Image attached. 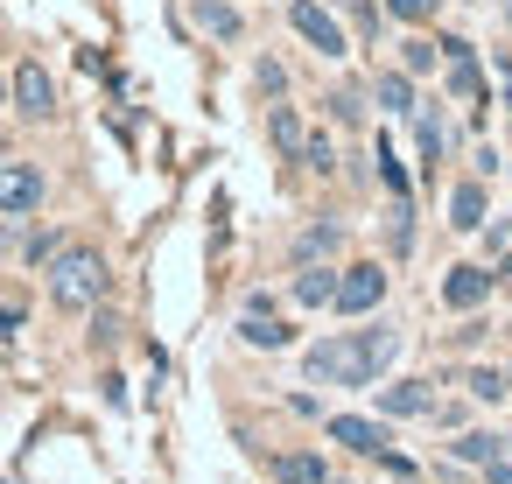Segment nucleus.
<instances>
[{"mask_svg": "<svg viewBox=\"0 0 512 484\" xmlns=\"http://www.w3.org/2000/svg\"><path fill=\"white\" fill-rule=\"evenodd\" d=\"M379 183H386L393 197H407V169L393 162V148H379Z\"/></svg>", "mask_w": 512, "mask_h": 484, "instance_id": "nucleus-25", "label": "nucleus"}, {"mask_svg": "<svg viewBox=\"0 0 512 484\" xmlns=\"http://www.w3.org/2000/svg\"><path fill=\"white\" fill-rule=\"evenodd\" d=\"M505 456H512V435H505Z\"/></svg>", "mask_w": 512, "mask_h": 484, "instance_id": "nucleus-33", "label": "nucleus"}, {"mask_svg": "<svg viewBox=\"0 0 512 484\" xmlns=\"http://www.w3.org/2000/svg\"><path fill=\"white\" fill-rule=\"evenodd\" d=\"M36 204H43V169H36V162H0V211L22 218V211H36Z\"/></svg>", "mask_w": 512, "mask_h": 484, "instance_id": "nucleus-5", "label": "nucleus"}, {"mask_svg": "<svg viewBox=\"0 0 512 484\" xmlns=\"http://www.w3.org/2000/svg\"><path fill=\"white\" fill-rule=\"evenodd\" d=\"M484 218H491L484 183H456V190H449V225H456V232H484Z\"/></svg>", "mask_w": 512, "mask_h": 484, "instance_id": "nucleus-11", "label": "nucleus"}, {"mask_svg": "<svg viewBox=\"0 0 512 484\" xmlns=\"http://www.w3.org/2000/svg\"><path fill=\"white\" fill-rule=\"evenodd\" d=\"M253 78H260V85H267V92H281V85H288V71H281V64H274V57H260V71H253Z\"/></svg>", "mask_w": 512, "mask_h": 484, "instance_id": "nucleus-29", "label": "nucleus"}, {"mask_svg": "<svg viewBox=\"0 0 512 484\" xmlns=\"http://www.w3.org/2000/svg\"><path fill=\"white\" fill-rule=\"evenodd\" d=\"M449 449H456V463H477V470H484V463L505 449V435H491V428H470V435H456Z\"/></svg>", "mask_w": 512, "mask_h": 484, "instance_id": "nucleus-17", "label": "nucleus"}, {"mask_svg": "<svg viewBox=\"0 0 512 484\" xmlns=\"http://www.w3.org/2000/svg\"><path fill=\"white\" fill-rule=\"evenodd\" d=\"M372 99H379L386 113H414V78H407V71H379V78H372Z\"/></svg>", "mask_w": 512, "mask_h": 484, "instance_id": "nucleus-16", "label": "nucleus"}, {"mask_svg": "<svg viewBox=\"0 0 512 484\" xmlns=\"http://www.w3.org/2000/svg\"><path fill=\"white\" fill-rule=\"evenodd\" d=\"M484 253L505 260V253H512V225H484Z\"/></svg>", "mask_w": 512, "mask_h": 484, "instance_id": "nucleus-26", "label": "nucleus"}, {"mask_svg": "<svg viewBox=\"0 0 512 484\" xmlns=\"http://www.w3.org/2000/svg\"><path fill=\"white\" fill-rule=\"evenodd\" d=\"M190 22L211 36V43H239V8H232V0H190Z\"/></svg>", "mask_w": 512, "mask_h": 484, "instance_id": "nucleus-10", "label": "nucleus"}, {"mask_svg": "<svg viewBox=\"0 0 512 484\" xmlns=\"http://www.w3.org/2000/svg\"><path fill=\"white\" fill-rule=\"evenodd\" d=\"M267 134H274V148H281L288 162H302V148H309V127H302V113H295V106H274V113H267Z\"/></svg>", "mask_w": 512, "mask_h": 484, "instance_id": "nucleus-12", "label": "nucleus"}, {"mask_svg": "<svg viewBox=\"0 0 512 484\" xmlns=\"http://www.w3.org/2000/svg\"><path fill=\"white\" fill-rule=\"evenodd\" d=\"M379 414H393V421L435 414V393H428V379H393V386H379Z\"/></svg>", "mask_w": 512, "mask_h": 484, "instance_id": "nucleus-9", "label": "nucleus"}, {"mask_svg": "<svg viewBox=\"0 0 512 484\" xmlns=\"http://www.w3.org/2000/svg\"><path fill=\"white\" fill-rule=\"evenodd\" d=\"M15 106H22L29 120H50V113H57V85H50L43 64H22V71H15Z\"/></svg>", "mask_w": 512, "mask_h": 484, "instance_id": "nucleus-8", "label": "nucleus"}, {"mask_svg": "<svg viewBox=\"0 0 512 484\" xmlns=\"http://www.w3.org/2000/svg\"><path fill=\"white\" fill-rule=\"evenodd\" d=\"M463 386H470V400H505V393H512V379H505V372H491V365H477Z\"/></svg>", "mask_w": 512, "mask_h": 484, "instance_id": "nucleus-21", "label": "nucleus"}, {"mask_svg": "<svg viewBox=\"0 0 512 484\" xmlns=\"http://www.w3.org/2000/svg\"><path fill=\"white\" fill-rule=\"evenodd\" d=\"M449 64V92L463 99V106H477L484 99V78H477V57H442Z\"/></svg>", "mask_w": 512, "mask_h": 484, "instance_id": "nucleus-18", "label": "nucleus"}, {"mask_svg": "<svg viewBox=\"0 0 512 484\" xmlns=\"http://www.w3.org/2000/svg\"><path fill=\"white\" fill-rule=\"evenodd\" d=\"M57 253H64V232H36L29 239V267H50Z\"/></svg>", "mask_w": 512, "mask_h": 484, "instance_id": "nucleus-24", "label": "nucleus"}, {"mask_svg": "<svg viewBox=\"0 0 512 484\" xmlns=\"http://www.w3.org/2000/svg\"><path fill=\"white\" fill-rule=\"evenodd\" d=\"M498 281H505V295H512V253H505V260H498Z\"/></svg>", "mask_w": 512, "mask_h": 484, "instance_id": "nucleus-31", "label": "nucleus"}, {"mask_svg": "<svg viewBox=\"0 0 512 484\" xmlns=\"http://www.w3.org/2000/svg\"><path fill=\"white\" fill-rule=\"evenodd\" d=\"M491 288H498L491 267H449V274H442V302H449V309H484Z\"/></svg>", "mask_w": 512, "mask_h": 484, "instance_id": "nucleus-6", "label": "nucleus"}, {"mask_svg": "<svg viewBox=\"0 0 512 484\" xmlns=\"http://www.w3.org/2000/svg\"><path fill=\"white\" fill-rule=\"evenodd\" d=\"M239 337H246L253 351H281V344H288L295 330H288L281 316H267V309H246V323H239Z\"/></svg>", "mask_w": 512, "mask_h": 484, "instance_id": "nucleus-14", "label": "nucleus"}, {"mask_svg": "<svg viewBox=\"0 0 512 484\" xmlns=\"http://www.w3.org/2000/svg\"><path fill=\"white\" fill-rule=\"evenodd\" d=\"M288 29H295L316 57H351V36H344V22L323 8V0H288Z\"/></svg>", "mask_w": 512, "mask_h": 484, "instance_id": "nucleus-3", "label": "nucleus"}, {"mask_svg": "<svg viewBox=\"0 0 512 484\" xmlns=\"http://www.w3.org/2000/svg\"><path fill=\"white\" fill-rule=\"evenodd\" d=\"M99 295H106V260L92 246H64L50 260V302L57 309H92Z\"/></svg>", "mask_w": 512, "mask_h": 484, "instance_id": "nucleus-2", "label": "nucleus"}, {"mask_svg": "<svg viewBox=\"0 0 512 484\" xmlns=\"http://www.w3.org/2000/svg\"><path fill=\"white\" fill-rule=\"evenodd\" d=\"M323 253H337V225H309L295 239V260H323Z\"/></svg>", "mask_w": 512, "mask_h": 484, "instance_id": "nucleus-20", "label": "nucleus"}, {"mask_svg": "<svg viewBox=\"0 0 512 484\" xmlns=\"http://www.w3.org/2000/svg\"><path fill=\"white\" fill-rule=\"evenodd\" d=\"M414 141H421V162H435V155H442V120H435V113H421V106H414Z\"/></svg>", "mask_w": 512, "mask_h": 484, "instance_id": "nucleus-23", "label": "nucleus"}, {"mask_svg": "<svg viewBox=\"0 0 512 484\" xmlns=\"http://www.w3.org/2000/svg\"><path fill=\"white\" fill-rule=\"evenodd\" d=\"M393 358H400V330L372 323V330H337V337L309 344L302 372H309L316 386H372Z\"/></svg>", "mask_w": 512, "mask_h": 484, "instance_id": "nucleus-1", "label": "nucleus"}, {"mask_svg": "<svg viewBox=\"0 0 512 484\" xmlns=\"http://www.w3.org/2000/svg\"><path fill=\"white\" fill-rule=\"evenodd\" d=\"M274 477H281V484H330V463L309 456V449H281V456H274Z\"/></svg>", "mask_w": 512, "mask_h": 484, "instance_id": "nucleus-13", "label": "nucleus"}, {"mask_svg": "<svg viewBox=\"0 0 512 484\" xmlns=\"http://www.w3.org/2000/svg\"><path fill=\"white\" fill-rule=\"evenodd\" d=\"M435 8H442V0H386V15H393V22H407V29L435 22Z\"/></svg>", "mask_w": 512, "mask_h": 484, "instance_id": "nucleus-22", "label": "nucleus"}, {"mask_svg": "<svg viewBox=\"0 0 512 484\" xmlns=\"http://www.w3.org/2000/svg\"><path fill=\"white\" fill-rule=\"evenodd\" d=\"M484 477H491V484H512V456H505V449H498V456H491V463H484Z\"/></svg>", "mask_w": 512, "mask_h": 484, "instance_id": "nucleus-30", "label": "nucleus"}, {"mask_svg": "<svg viewBox=\"0 0 512 484\" xmlns=\"http://www.w3.org/2000/svg\"><path fill=\"white\" fill-rule=\"evenodd\" d=\"M505 225H512V218H505Z\"/></svg>", "mask_w": 512, "mask_h": 484, "instance_id": "nucleus-36", "label": "nucleus"}, {"mask_svg": "<svg viewBox=\"0 0 512 484\" xmlns=\"http://www.w3.org/2000/svg\"><path fill=\"white\" fill-rule=\"evenodd\" d=\"M505 379H512V372H505Z\"/></svg>", "mask_w": 512, "mask_h": 484, "instance_id": "nucleus-35", "label": "nucleus"}, {"mask_svg": "<svg viewBox=\"0 0 512 484\" xmlns=\"http://www.w3.org/2000/svg\"><path fill=\"white\" fill-rule=\"evenodd\" d=\"M302 162H309V169H330L337 155H330V141H323V134H309V148H302Z\"/></svg>", "mask_w": 512, "mask_h": 484, "instance_id": "nucleus-28", "label": "nucleus"}, {"mask_svg": "<svg viewBox=\"0 0 512 484\" xmlns=\"http://www.w3.org/2000/svg\"><path fill=\"white\" fill-rule=\"evenodd\" d=\"M379 302H386V267H379V260H358V267L337 274V302H330V309L365 316V309H379Z\"/></svg>", "mask_w": 512, "mask_h": 484, "instance_id": "nucleus-4", "label": "nucleus"}, {"mask_svg": "<svg viewBox=\"0 0 512 484\" xmlns=\"http://www.w3.org/2000/svg\"><path fill=\"white\" fill-rule=\"evenodd\" d=\"M0 162H8V155H0Z\"/></svg>", "mask_w": 512, "mask_h": 484, "instance_id": "nucleus-34", "label": "nucleus"}, {"mask_svg": "<svg viewBox=\"0 0 512 484\" xmlns=\"http://www.w3.org/2000/svg\"><path fill=\"white\" fill-rule=\"evenodd\" d=\"M8 99H15V78H0V106H8Z\"/></svg>", "mask_w": 512, "mask_h": 484, "instance_id": "nucleus-32", "label": "nucleus"}, {"mask_svg": "<svg viewBox=\"0 0 512 484\" xmlns=\"http://www.w3.org/2000/svg\"><path fill=\"white\" fill-rule=\"evenodd\" d=\"M295 302H302V309H323V302H337V274L302 260V274H295Z\"/></svg>", "mask_w": 512, "mask_h": 484, "instance_id": "nucleus-15", "label": "nucleus"}, {"mask_svg": "<svg viewBox=\"0 0 512 484\" xmlns=\"http://www.w3.org/2000/svg\"><path fill=\"white\" fill-rule=\"evenodd\" d=\"M330 442H344L351 456H386V428L379 421H365V414H330Z\"/></svg>", "mask_w": 512, "mask_h": 484, "instance_id": "nucleus-7", "label": "nucleus"}, {"mask_svg": "<svg viewBox=\"0 0 512 484\" xmlns=\"http://www.w3.org/2000/svg\"><path fill=\"white\" fill-rule=\"evenodd\" d=\"M435 64H442V43H428V36H407V43H400V71H407V78H421V71H435Z\"/></svg>", "mask_w": 512, "mask_h": 484, "instance_id": "nucleus-19", "label": "nucleus"}, {"mask_svg": "<svg viewBox=\"0 0 512 484\" xmlns=\"http://www.w3.org/2000/svg\"><path fill=\"white\" fill-rule=\"evenodd\" d=\"M22 316H29L22 295H0V330H22Z\"/></svg>", "mask_w": 512, "mask_h": 484, "instance_id": "nucleus-27", "label": "nucleus"}]
</instances>
